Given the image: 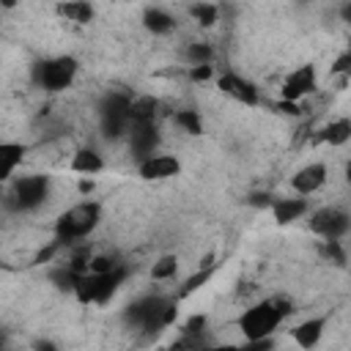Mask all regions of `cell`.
<instances>
[{"instance_id": "cell-31", "label": "cell", "mask_w": 351, "mask_h": 351, "mask_svg": "<svg viewBox=\"0 0 351 351\" xmlns=\"http://www.w3.org/2000/svg\"><path fill=\"white\" fill-rule=\"evenodd\" d=\"M351 71V49H346L335 63H332V74H346Z\"/></svg>"}, {"instance_id": "cell-5", "label": "cell", "mask_w": 351, "mask_h": 351, "mask_svg": "<svg viewBox=\"0 0 351 351\" xmlns=\"http://www.w3.org/2000/svg\"><path fill=\"white\" fill-rule=\"evenodd\" d=\"M47 195H49L47 176H19L5 195V206L14 211H33L47 200Z\"/></svg>"}, {"instance_id": "cell-10", "label": "cell", "mask_w": 351, "mask_h": 351, "mask_svg": "<svg viewBox=\"0 0 351 351\" xmlns=\"http://www.w3.org/2000/svg\"><path fill=\"white\" fill-rule=\"evenodd\" d=\"M217 88H219L222 93H228L230 99L241 101L244 107H255V104H258V88H255L250 80H244V77H239V74H233V71L219 74V77H217Z\"/></svg>"}, {"instance_id": "cell-28", "label": "cell", "mask_w": 351, "mask_h": 351, "mask_svg": "<svg viewBox=\"0 0 351 351\" xmlns=\"http://www.w3.org/2000/svg\"><path fill=\"white\" fill-rule=\"evenodd\" d=\"M118 258L115 255H93L90 261V274H110L112 269H118Z\"/></svg>"}, {"instance_id": "cell-25", "label": "cell", "mask_w": 351, "mask_h": 351, "mask_svg": "<svg viewBox=\"0 0 351 351\" xmlns=\"http://www.w3.org/2000/svg\"><path fill=\"white\" fill-rule=\"evenodd\" d=\"M173 121H176L186 134H200V132H203V121H200L197 110H178V112L173 115Z\"/></svg>"}, {"instance_id": "cell-33", "label": "cell", "mask_w": 351, "mask_h": 351, "mask_svg": "<svg viewBox=\"0 0 351 351\" xmlns=\"http://www.w3.org/2000/svg\"><path fill=\"white\" fill-rule=\"evenodd\" d=\"M33 351H58V348H55L52 340H38V343L33 346Z\"/></svg>"}, {"instance_id": "cell-38", "label": "cell", "mask_w": 351, "mask_h": 351, "mask_svg": "<svg viewBox=\"0 0 351 351\" xmlns=\"http://www.w3.org/2000/svg\"><path fill=\"white\" fill-rule=\"evenodd\" d=\"M348 49H351V38H348Z\"/></svg>"}, {"instance_id": "cell-12", "label": "cell", "mask_w": 351, "mask_h": 351, "mask_svg": "<svg viewBox=\"0 0 351 351\" xmlns=\"http://www.w3.org/2000/svg\"><path fill=\"white\" fill-rule=\"evenodd\" d=\"M137 170H140V176H143L145 181H162V178H173V176H178L181 162H178L176 156H170V154H156V156L140 162Z\"/></svg>"}, {"instance_id": "cell-17", "label": "cell", "mask_w": 351, "mask_h": 351, "mask_svg": "<svg viewBox=\"0 0 351 351\" xmlns=\"http://www.w3.org/2000/svg\"><path fill=\"white\" fill-rule=\"evenodd\" d=\"M318 137H321L324 143H329V145H343V143H348V140H351V118L329 121V123L321 129Z\"/></svg>"}, {"instance_id": "cell-32", "label": "cell", "mask_w": 351, "mask_h": 351, "mask_svg": "<svg viewBox=\"0 0 351 351\" xmlns=\"http://www.w3.org/2000/svg\"><path fill=\"white\" fill-rule=\"evenodd\" d=\"M274 110H277V112H282V115H293V118H296V115H302V107H299L296 101H285V99H280V101L274 104Z\"/></svg>"}, {"instance_id": "cell-27", "label": "cell", "mask_w": 351, "mask_h": 351, "mask_svg": "<svg viewBox=\"0 0 351 351\" xmlns=\"http://www.w3.org/2000/svg\"><path fill=\"white\" fill-rule=\"evenodd\" d=\"M321 255L329 263H335V266H343L346 263V250H343L340 241H321Z\"/></svg>"}, {"instance_id": "cell-30", "label": "cell", "mask_w": 351, "mask_h": 351, "mask_svg": "<svg viewBox=\"0 0 351 351\" xmlns=\"http://www.w3.org/2000/svg\"><path fill=\"white\" fill-rule=\"evenodd\" d=\"M214 77V69L211 66H189V80L192 82H206Z\"/></svg>"}, {"instance_id": "cell-9", "label": "cell", "mask_w": 351, "mask_h": 351, "mask_svg": "<svg viewBox=\"0 0 351 351\" xmlns=\"http://www.w3.org/2000/svg\"><path fill=\"white\" fill-rule=\"evenodd\" d=\"M313 90H315V69L313 66H299L296 71H291L285 77V82L280 88V99L299 104V99L313 93Z\"/></svg>"}, {"instance_id": "cell-1", "label": "cell", "mask_w": 351, "mask_h": 351, "mask_svg": "<svg viewBox=\"0 0 351 351\" xmlns=\"http://www.w3.org/2000/svg\"><path fill=\"white\" fill-rule=\"evenodd\" d=\"M178 313V299L176 296H162V293H148L134 299L123 310V321L132 329H140L143 335H154L176 321Z\"/></svg>"}, {"instance_id": "cell-29", "label": "cell", "mask_w": 351, "mask_h": 351, "mask_svg": "<svg viewBox=\"0 0 351 351\" xmlns=\"http://www.w3.org/2000/svg\"><path fill=\"white\" fill-rule=\"evenodd\" d=\"M203 326H206V315H192L186 324H184V332L186 337H200L203 335Z\"/></svg>"}, {"instance_id": "cell-34", "label": "cell", "mask_w": 351, "mask_h": 351, "mask_svg": "<svg viewBox=\"0 0 351 351\" xmlns=\"http://www.w3.org/2000/svg\"><path fill=\"white\" fill-rule=\"evenodd\" d=\"M77 189H80L82 195H88V192H93V181H88V178H82V181L77 184Z\"/></svg>"}, {"instance_id": "cell-8", "label": "cell", "mask_w": 351, "mask_h": 351, "mask_svg": "<svg viewBox=\"0 0 351 351\" xmlns=\"http://www.w3.org/2000/svg\"><path fill=\"white\" fill-rule=\"evenodd\" d=\"M156 145H159L156 123H132V126H129V151H132L134 159L145 162V159L156 156V154H154Z\"/></svg>"}, {"instance_id": "cell-20", "label": "cell", "mask_w": 351, "mask_h": 351, "mask_svg": "<svg viewBox=\"0 0 351 351\" xmlns=\"http://www.w3.org/2000/svg\"><path fill=\"white\" fill-rule=\"evenodd\" d=\"M214 271H217V263H214V266H206V269H197V271H195L192 277H186V280H184V285L176 291V299L181 302V299H186L189 293H195L203 282H208V280H211V274H214Z\"/></svg>"}, {"instance_id": "cell-15", "label": "cell", "mask_w": 351, "mask_h": 351, "mask_svg": "<svg viewBox=\"0 0 351 351\" xmlns=\"http://www.w3.org/2000/svg\"><path fill=\"white\" fill-rule=\"evenodd\" d=\"M22 156H25L22 143H0V178L3 181L14 176V170L22 165Z\"/></svg>"}, {"instance_id": "cell-19", "label": "cell", "mask_w": 351, "mask_h": 351, "mask_svg": "<svg viewBox=\"0 0 351 351\" xmlns=\"http://www.w3.org/2000/svg\"><path fill=\"white\" fill-rule=\"evenodd\" d=\"M101 167H104V162H101V156L93 148H80L74 154V159H71V170L74 173H82V176H93Z\"/></svg>"}, {"instance_id": "cell-21", "label": "cell", "mask_w": 351, "mask_h": 351, "mask_svg": "<svg viewBox=\"0 0 351 351\" xmlns=\"http://www.w3.org/2000/svg\"><path fill=\"white\" fill-rule=\"evenodd\" d=\"M58 14L60 16H66L69 22H90L93 19V5H88V3H63V5H58Z\"/></svg>"}, {"instance_id": "cell-13", "label": "cell", "mask_w": 351, "mask_h": 351, "mask_svg": "<svg viewBox=\"0 0 351 351\" xmlns=\"http://www.w3.org/2000/svg\"><path fill=\"white\" fill-rule=\"evenodd\" d=\"M324 326H326V318H307V321H302L299 326H293V343L299 348H304V351L315 348L321 335H324Z\"/></svg>"}, {"instance_id": "cell-7", "label": "cell", "mask_w": 351, "mask_h": 351, "mask_svg": "<svg viewBox=\"0 0 351 351\" xmlns=\"http://www.w3.org/2000/svg\"><path fill=\"white\" fill-rule=\"evenodd\" d=\"M310 230L324 241H340L351 230V217L335 206H326L310 214Z\"/></svg>"}, {"instance_id": "cell-35", "label": "cell", "mask_w": 351, "mask_h": 351, "mask_svg": "<svg viewBox=\"0 0 351 351\" xmlns=\"http://www.w3.org/2000/svg\"><path fill=\"white\" fill-rule=\"evenodd\" d=\"M340 16H343V22H348V25H351V3H346V5L340 8Z\"/></svg>"}, {"instance_id": "cell-36", "label": "cell", "mask_w": 351, "mask_h": 351, "mask_svg": "<svg viewBox=\"0 0 351 351\" xmlns=\"http://www.w3.org/2000/svg\"><path fill=\"white\" fill-rule=\"evenodd\" d=\"M206 351H239V346H211V348H206Z\"/></svg>"}, {"instance_id": "cell-6", "label": "cell", "mask_w": 351, "mask_h": 351, "mask_svg": "<svg viewBox=\"0 0 351 351\" xmlns=\"http://www.w3.org/2000/svg\"><path fill=\"white\" fill-rule=\"evenodd\" d=\"M129 107H132V99L126 93H107L101 107H99V118H101V132L104 137L115 140V137H123L129 134Z\"/></svg>"}, {"instance_id": "cell-24", "label": "cell", "mask_w": 351, "mask_h": 351, "mask_svg": "<svg viewBox=\"0 0 351 351\" xmlns=\"http://www.w3.org/2000/svg\"><path fill=\"white\" fill-rule=\"evenodd\" d=\"M189 14H192V19H195L200 27H211V25L217 22V16H219V8H217L214 3H197V5L189 8Z\"/></svg>"}, {"instance_id": "cell-11", "label": "cell", "mask_w": 351, "mask_h": 351, "mask_svg": "<svg viewBox=\"0 0 351 351\" xmlns=\"http://www.w3.org/2000/svg\"><path fill=\"white\" fill-rule=\"evenodd\" d=\"M324 184H326V165H321V162H313V165L296 170V176L291 178V186L299 197H307V195L318 192Z\"/></svg>"}, {"instance_id": "cell-37", "label": "cell", "mask_w": 351, "mask_h": 351, "mask_svg": "<svg viewBox=\"0 0 351 351\" xmlns=\"http://www.w3.org/2000/svg\"><path fill=\"white\" fill-rule=\"evenodd\" d=\"M346 178H348V181H351V162H348V165H346Z\"/></svg>"}, {"instance_id": "cell-14", "label": "cell", "mask_w": 351, "mask_h": 351, "mask_svg": "<svg viewBox=\"0 0 351 351\" xmlns=\"http://www.w3.org/2000/svg\"><path fill=\"white\" fill-rule=\"evenodd\" d=\"M307 211V197H280L271 203V214L280 225H288L293 219H299Z\"/></svg>"}, {"instance_id": "cell-16", "label": "cell", "mask_w": 351, "mask_h": 351, "mask_svg": "<svg viewBox=\"0 0 351 351\" xmlns=\"http://www.w3.org/2000/svg\"><path fill=\"white\" fill-rule=\"evenodd\" d=\"M156 112H159V101L154 96H137V99H132L129 121L132 123H156Z\"/></svg>"}, {"instance_id": "cell-2", "label": "cell", "mask_w": 351, "mask_h": 351, "mask_svg": "<svg viewBox=\"0 0 351 351\" xmlns=\"http://www.w3.org/2000/svg\"><path fill=\"white\" fill-rule=\"evenodd\" d=\"M288 313H291V302L282 296H271V299H263L247 307L239 318V329L247 340H266L277 332V326L282 324Z\"/></svg>"}, {"instance_id": "cell-3", "label": "cell", "mask_w": 351, "mask_h": 351, "mask_svg": "<svg viewBox=\"0 0 351 351\" xmlns=\"http://www.w3.org/2000/svg\"><path fill=\"white\" fill-rule=\"evenodd\" d=\"M99 219H101L99 203H93V200L77 203V206L66 208L58 217V222H55V241L63 244V247H69V244L85 239L88 233H93V228L99 225Z\"/></svg>"}, {"instance_id": "cell-22", "label": "cell", "mask_w": 351, "mask_h": 351, "mask_svg": "<svg viewBox=\"0 0 351 351\" xmlns=\"http://www.w3.org/2000/svg\"><path fill=\"white\" fill-rule=\"evenodd\" d=\"M184 55H186L189 66H208L211 58H214V49L208 44H203V41H192V44H186Z\"/></svg>"}, {"instance_id": "cell-4", "label": "cell", "mask_w": 351, "mask_h": 351, "mask_svg": "<svg viewBox=\"0 0 351 351\" xmlns=\"http://www.w3.org/2000/svg\"><path fill=\"white\" fill-rule=\"evenodd\" d=\"M77 60L71 55H58V58H47V60H38L33 66V82L44 90H66L74 77H77Z\"/></svg>"}, {"instance_id": "cell-23", "label": "cell", "mask_w": 351, "mask_h": 351, "mask_svg": "<svg viewBox=\"0 0 351 351\" xmlns=\"http://www.w3.org/2000/svg\"><path fill=\"white\" fill-rule=\"evenodd\" d=\"M77 280H80V274H74L66 263L49 271V282H52L55 288H60V291H74V288H77Z\"/></svg>"}, {"instance_id": "cell-18", "label": "cell", "mask_w": 351, "mask_h": 351, "mask_svg": "<svg viewBox=\"0 0 351 351\" xmlns=\"http://www.w3.org/2000/svg\"><path fill=\"white\" fill-rule=\"evenodd\" d=\"M143 25H145L151 33L162 36V33H170V30L176 27V19H173L165 8H145V11H143Z\"/></svg>"}, {"instance_id": "cell-26", "label": "cell", "mask_w": 351, "mask_h": 351, "mask_svg": "<svg viewBox=\"0 0 351 351\" xmlns=\"http://www.w3.org/2000/svg\"><path fill=\"white\" fill-rule=\"evenodd\" d=\"M176 271H178V258H176V255H162V258L151 266V277L159 280V282L176 277Z\"/></svg>"}]
</instances>
